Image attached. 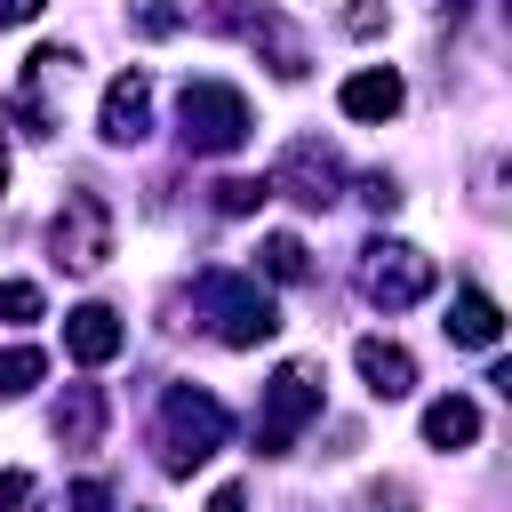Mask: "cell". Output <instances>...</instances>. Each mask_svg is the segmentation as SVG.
<instances>
[{
	"label": "cell",
	"instance_id": "cell-1",
	"mask_svg": "<svg viewBox=\"0 0 512 512\" xmlns=\"http://www.w3.org/2000/svg\"><path fill=\"white\" fill-rule=\"evenodd\" d=\"M176 112H184V144L192 152H232L248 136V96L224 88V80H192Z\"/></svg>",
	"mask_w": 512,
	"mask_h": 512
},
{
	"label": "cell",
	"instance_id": "cell-2",
	"mask_svg": "<svg viewBox=\"0 0 512 512\" xmlns=\"http://www.w3.org/2000/svg\"><path fill=\"white\" fill-rule=\"evenodd\" d=\"M48 240H56V264H64V272H96V264L112 256V208H104L96 192H64Z\"/></svg>",
	"mask_w": 512,
	"mask_h": 512
},
{
	"label": "cell",
	"instance_id": "cell-3",
	"mask_svg": "<svg viewBox=\"0 0 512 512\" xmlns=\"http://www.w3.org/2000/svg\"><path fill=\"white\" fill-rule=\"evenodd\" d=\"M432 280H440V272H432L424 248H408V240H376V248H368V296H376L384 312L432 296Z\"/></svg>",
	"mask_w": 512,
	"mask_h": 512
},
{
	"label": "cell",
	"instance_id": "cell-4",
	"mask_svg": "<svg viewBox=\"0 0 512 512\" xmlns=\"http://www.w3.org/2000/svg\"><path fill=\"white\" fill-rule=\"evenodd\" d=\"M216 440H224V408L208 392H176L168 400V472H192Z\"/></svg>",
	"mask_w": 512,
	"mask_h": 512
},
{
	"label": "cell",
	"instance_id": "cell-5",
	"mask_svg": "<svg viewBox=\"0 0 512 512\" xmlns=\"http://www.w3.org/2000/svg\"><path fill=\"white\" fill-rule=\"evenodd\" d=\"M312 408H320V384H312V368H280V376H272V392H264V424H256L264 456H280Z\"/></svg>",
	"mask_w": 512,
	"mask_h": 512
},
{
	"label": "cell",
	"instance_id": "cell-6",
	"mask_svg": "<svg viewBox=\"0 0 512 512\" xmlns=\"http://www.w3.org/2000/svg\"><path fill=\"white\" fill-rule=\"evenodd\" d=\"M120 344H128V328H120V312H104V304H80V312L64 320V352H72L80 368L120 360Z\"/></svg>",
	"mask_w": 512,
	"mask_h": 512
},
{
	"label": "cell",
	"instance_id": "cell-7",
	"mask_svg": "<svg viewBox=\"0 0 512 512\" xmlns=\"http://www.w3.org/2000/svg\"><path fill=\"white\" fill-rule=\"evenodd\" d=\"M144 112H152V80H144V72H120V80L104 88V112H96L104 144H136V136H144Z\"/></svg>",
	"mask_w": 512,
	"mask_h": 512
},
{
	"label": "cell",
	"instance_id": "cell-8",
	"mask_svg": "<svg viewBox=\"0 0 512 512\" xmlns=\"http://www.w3.org/2000/svg\"><path fill=\"white\" fill-rule=\"evenodd\" d=\"M352 360H360V384H368L376 400H408V392H416V360H408L400 344L360 336V344H352Z\"/></svg>",
	"mask_w": 512,
	"mask_h": 512
},
{
	"label": "cell",
	"instance_id": "cell-9",
	"mask_svg": "<svg viewBox=\"0 0 512 512\" xmlns=\"http://www.w3.org/2000/svg\"><path fill=\"white\" fill-rule=\"evenodd\" d=\"M400 96H408V88H400V72H392V64H368V72H352V80L336 88V104H344L352 120H392V112H400Z\"/></svg>",
	"mask_w": 512,
	"mask_h": 512
},
{
	"label": "cell",
	"instance_id": "cell-10",
	"mask_svg": "<svg viewBox=\"0 0 512 512\" xmlns=\"http://www.w3.org/2000/svg\"><path fill=\"white\" fill-rule=\"evenodd\" d=\"M272 192H296L304 208H328V200H336V160H328L320 144H296V152H288V168L272 176Z\"/></svg>",
	"mask_w": 512,
	"mask_h": 512
},
{
	"label": "cell",
	"instance_id": "cell-11",
	"mask_svg": "<svg viewBox=\"0 0 512 512\" xmlns=\"http://www.w3.org/2000/svg\"><path fill=\"white\" fill-rule=\"evenodd\" d=\"M216 296H232V312H224V344H264V336L280 328L272 296H256V288H240V280H216Z\"/></svg>",
	"mask_w": 512,
	"mask_h": 512
},
{
	"label": "cell",
	"instance_id": "cell-12",
	"mask_svg": "<svg viewBox=\"0 0 512 512\" xmlns=\"http://www.w3.org/2000/svg\"><path fill=\"white\" fill-rule=\"evenodd\" d=\"M496 328H504V312H496V296H480V288H464V296L448 304V336H456V344H472V352H488V344H496Z\"/></svg>",
	"mask_w": 512,
	"mask_h": 512
},
{
	"label": "cell",
	"instance_id": "cell-13",
	"mask_svg": "<svg viewBox=\"0 0 512 512\" xmlns=\"http://www.w3.org/2000/svg\"><path fill=\"white\" fill-rule=\"evenodd\" d=\"M472 432H480V408H472V400H456V392H448V400H432V408H424V440H432V448H464Z\"/></svg>",
	"mask_w": 512,
	"mask_h": 512
},
{
	"label": "cell",
	"instance_id": "cell-14",
	"mask_svg": "<svg viewBox=\"0 0 512 512\" xmlns=\"http://www.w3.org/2000/svg\"><path fill=\"white\" fill-rule=\"evenodd\" d=\"M96 424H104V400L80 384V392H72V408H56V432H64L72 448H88V440H96Z\"/></svg>",
	"mask_w": 512,
	"mask_h": 512
},
{
	"label": "cell",
	"instance_id": "cell-15",
	"mask_svg": "<svg viewBox=\"0 0 512 512\" xmlns=\"http://www.w3.org/2000/svg\"><path fill=\"white\" fill-rule=\"evenodd\" d=\"M48 376V360L32 352V344H16V352H0V400H16V392H32Z\"/></svg>",
	"mask_w": 512,
	"mask_h": 512
},
{
	"label": "cell",
	"instance_id": "cell-16",
	"mask_svg": "<svg viewBox=\"0 0 512 512\" xmlns=\"http://www.w3.org/2000/svg\"><path fill=\"white\" fill-rule=\"evenodd\" d=\"M272 200V176H232V184H216V208L224 216H248V208H264Z\"/></svg>",
	"mask_w": 512,
	"mask_h": 512
},
{
	"label": "cell",
	"instance_id": "cell-17",
	"mask_svg": "<svg viewBox=\"0 0 512 512\" xmlns=\"http://www.w3.org/2000/svg\"><path fill=\"white\" fill-rule=\"evenodd\" d=\"M264 272H272V280H304V240H296V232H272V240H264Z\"/></svg>",
	"mask_w": 512,
	"mask_h": 512
},
{
	"label": "cell",
	"instance_id": "cell-18",
	"mask_svg": "<svg viewBox=\"0 0 512 512\" xmlns=\"http://www.w3.org/2000/svg\"><path fill=\"white\" fill-rule=\"evenodd\" d=\"M0 320H40V288L32 280H0Z\"/></svg>",
	"mask_w": 512,
	"mask_h": 512
},
{
	"label": "cell",
	"instance_id": "cell-19",
	"mask_svg": "<svg viewBox=\"0 0 512 512\" xmlns=\"http://www.w3.org/2000/svg\"><path fill=\"white\" fill-rule=\"evenodd\" d=\"M0 512H32V472H0Z\"/></svg>",
	"mask_w": 512,
	"mask_h": 512
},
{
	"label": "cell",
	"instance_id": "cell-20",
	"mask_svg": "<svg viewBox=\"0 0 512 512\" xmlns=\"http://www.w3.org/2000/svg\"><path fill=\"white\" fill-rule=\"evenodd\" d=\"M208 512H248V496H240V488H216V496H208Z\"/></svg>",
	"mask_w": 512,
	"mask_h": 512
},
{
	"label": "cell",
	"instance_id": "cell-21",
	"mask_svg": "<svg viewBox=\"0 0 512 512\" xmlns=\"http://www.w3.org/2000/svg\"><path fill=\"white\" fill-rule=\"evenodd\" d=\"M0 24H32V0H0Z\"/></svg>",
	"mask_w": 512,
	"mask_h": 512
},
{
	"label": "cell",
	"instance_id": "cell-22",
	"mask_svg": "<svg viewBox=\"0 0 512 512\" xmlns=\"http://www.w3.org/2000/svg\"><path fill=\"white\" fill-rule=\"evenodd\" d=\"M0 192H8V144H0Z\"/></svg>",
	"mask_w": 512,
	"mask_h": 512
}]
</instances>
